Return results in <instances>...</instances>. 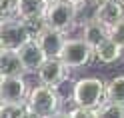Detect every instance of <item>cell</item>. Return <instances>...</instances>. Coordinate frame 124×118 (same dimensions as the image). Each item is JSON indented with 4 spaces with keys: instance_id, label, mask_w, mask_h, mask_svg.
<instances>
[{
    "instance_id": "obj_1",
    "label": "cell",
    "mask_w": 124,
    "mask_h": 118,
    "mask_svg": "<svg viewBox=\"0 0 124 118\" xmlns=\"http://www.w3.org/2000/svg\"><path fill=\"white\" fill-rule=\"evenodd\" d=\"M24 104L28 110V116H54L60 112L62 100L58 88H52V86H46L40 82L28 90Z\"/></svg>"
},
{
    "instance_id": "obj_2",
    "label": "cell",
    "mask_w": 124,
    "mask_h": 118,
    "mask_svg": "<svg viewBox=\"0 0 124 118\" xmlns=\"http://www.w3.org/2000/svg\"><path fill=\"white\" fill-rule=\"evenodd\" d=\"M42 20H44V26L68 34L74 26H78L76 4L68 2V0H50L46 10H44Z\"/></svg>"
},
{
    "instance_id": "obj_3",
    "label": "cell",
    "mask_w": 124,
    "mask_h": 118,
    "mask_svg": "<svg viewBox=\"0 0 124 118\" xmlns=\"http://www.w3.org/2000/svg\"><path fill=\"white\" fill-rule=\"evenodd\" d=\"M72 102L74 106L88 110V114L92 116V110L104 102V82L94 76L76 80L72 88Z\"/></svg>"
},
{
    "instance_id": "obj_4",
    "label": "cell",
    "mask_w": 124,
    "mask_h": 118,
    "mask_svg": "<svg viewBox=\"0 0 124 118\" xmlns=\"http://www.w3.org/2000/svg\"><path fill=\"white\" fill-rule=\"evenodd\" d=\"M58 58L66 68L78 70L82 66L90 64L92 58H94V54H92V48L82 38H64L62 48L58 52Z\"/></svg>"
},
{
    "instance_id": "obj_5",
    "label": "cell",
    "mask_w": 124,
    "mask_h": 118,
    "mask_svg": "<svg viewBox=\"0 0 124 118\" xmlns=\"http://www.w3.org/2000/svg\"><path fill=\"white\" fill-rule=\"evenodd\" d=\"M28 38H32V32H30V28L24 20L8 18V20L0 22V48L16 50Z\"/></svg>"
},
{
    "instance_id": "obj_6",
    "label": "cell",
    "mask_w": 124,
    "mask_h": 118,
    "mask_svg": "<svg viewBox=\"0 0 124 118\" xmlns=\"http://www.w3.org/2000/svg\"><path fill=\"white\" fill-rule=\"evenodd\" d=\"M68 74H70V68H66L64 64H62L58 56L46 58L40 64V68L36 70L38 82H42L46 86H52V88H58V86L68 78Z\"/></svg>"
},
{
    "instance_id": "obj_7",
    "label": "cell",
    "mask_w": 124,
    "mask_h": 118,
    "mask_svg": "<svg viewBox=\"0 0 124 118\" xmlns=\"http://www.w3.org/2000/svg\"><path fill=\"white\" fill-rule=\"evenodd\" d=\"M16 54L22 62V70L24 74H36V70L40 68V64L46 60L44 52L40 50V46L36 44L34 38H28L24 44H20L16 48Z\"/></svg>"
},
{
    "instance_id": "obj_8",
    "label": "cell",
    "mask_w": 124,
    "mask_h": 118,
    "mask_svg": "<svg viewBox=\"0 0 124 118\" xmlns=\"http://www.w3.org/2000/svg\"><path fill=\"white\" fill-rule=\"evenodd\" d=\"M32 38L36 40V44L40 46V50L44 52L46 58H54V56H58V52L62 48V42H64L66 34L64 32H58V30H54V28L42 26L38 32H34Z\"/></svg>"
},
{
    "instance_id": "obj_9",
    "label": "cell",
    "mask_w": 124,
    "mask_h": 118,
    "mask_svg": "<svg viewBox=\"0 0 124 118\" xmlns=\"http://www.w3.org/2000/svg\"><path fill=\"white\" fill-rule=\"evenodd\" d=\"M28 94V84L24 74L4 76L0 84V102H24Z\"/></svg>"
},
{
    "instance_id": "obj_10",
    "label": "cell",
    "mask_w": 124,
    "mask_h": 118,
    "mask_svg": "<svg viewBox=\"0 0 124 118\" xmlns=\"http://www.w3.org/2000/svg\"><path fill=\"white\" fill-rule=\"evenodd\" d=\"M122 16H124V4L120 0H98L96 10H94V18L100 20L106 28H110Z\"/></svg>"
},
{
    "instance_id": "obj_11",
    "label": "cell",
    "mask_w": 124,
    "mask_h": 118,
    "mask_svg": "<svg viewBox=\"0 0 124 118\" xmlns=\"http://www.w3.org/2000/svg\"><path fill=\"white\" fill-rule=\"evenodd\" d=\"M78 26H80V30H82V36H80V38L90 46V48L98 46L102 40L108 38V28H106L100 20H96L94 16L88 18V20H82Z\"/></svg>"
},
{
    "instance_id": "obj_12",
    "label": "cell",
    "mask_w": 124,
    "mask_h": 118,
    "mask_svg": "<svg viewBox=\"0 0 124 118\" xmlns=\"http://www.w3.org/2000/svg\"><path fill=\"white\" fill-rule=\"evenodd\" d=\"M46 6H48V0H18L16 18L24 20L26 24L38 22V20H42Z\"/></svg>"
},
{
    "instance_id": "obj_13",
    "label": "cell",
    "mask_w": 124,
    "mask_h": 118,
    "mask_svg": "<svg viewBox=\"0 0 124 118\" xmlns=\"http://www.w3.org/2000/svg\"><path fill=\"white\" fill-rule=\"evenodd\" d=\"M92 54H94V58L100 62V64H114V62H118L122 58L124 48L118 46L114 40L106 38V40H102L98 46L92 48Z\"/></svg>"
},
{
    "instance_id": "obj_14",
    "label": "cell",
    "mask_w": 124,
    "mask_h": 118,
    "mask_svg": "<svg viewBox=\"0 0 124 118\" xmlns=\"http://www.w3.org/2000/svg\"><path fill=\"white\" fill-rule=\"evenodd\" d=\"M0 74H2V76H18V74H24V70H22V62L18 58L16 50L0 48Z\"/></svg>"
},
{
    "instance_id": "obj_15",
    "label": "cell",
    "mask_w": 124,
    "mask_h": 118,
    "mask_svg": "<svg viewBox=\"0 0 124 118\" xmlns=\"http://www.w3.org/2000/svg\"><path fill=\"white\" fill-rule=\"evenodd\" d=\"M104 100L124 106V76H116L104 84Z\"/></svg>"
},
{
    "instance_id": "obj_16",
    "label": "cell",
    "mask_w": 124,
    "mask_h": 118,
    "mask_svg": "<svg viewBox=\"0 0 124 118\" xmlns=\"http://www.w3.org/2000/svg\"><path fill=\"white\" fill-rule=\"evenodd\" d=\"M0 116H28L24 102H0Z\"/></svg>"
},
{
    "instance_id": "obj_17",
    "label": "cell",
    "mask_w": 124,
    "mask_h": 118,
    "mask_svg": "<svg viewBox=\"0 0 124 118\" xmlns=\"http://www.w3.org/2000/svg\"><path fill=\"white\" fill-rule=\"evenodd\" d=\"M108 38L114 40L118 46H122V48H124V16L108 28Z\"/></svg>"
},
{
    "instance_id": "obj_18",
    "label": "cell",
    "mask_w": 124,
    "mask_h": 118,
    "mask_svg": "<svg viewBox=\"0 0 124 118\" xmlns=\"http://www.w3.org/2000/svg\"><path fill=\"white\" fill-rule=\"evenodd\" d=\"M16 10H18V0H0V18L2 20L16 18Z\"/></svg>"
},
{
    "instance_id": "obj_19",
    "label": "cell",
    "mask_w": 124,
    "mask_h": 118,
    "mask_svg": "<svg viewBox=\"0 0 124 118\" xmlns=\"http://www.w3.org/2000/svg\"><path fill=\"white\" fill-rule=\"evenodd\" d=\"M68 2H74V4H82V2H86V0H68Z\"/></svg>"
},
{
    "instance_id": "obj_20",
    "label": "cell",
    "mask_w": 124,
    "mask_h": 118,
    "mask_svg": "<svg viewBox=\"0 0 124 118\" xmlns=\"http://www.w3.org/2000/svg\"><path fill=\"white\" fill-rule=\"evenodd\" d=\"M2 78H4V76H2V74H0V84H2Z\"/></svg>"
},
{
    "instance_id": "obj_21",
    "label": "cell",
    "mask_w": 124,
    "mask_h": 118,
    "mask_svg": "<svg viewBox=\"0 0 124 118\" xmlns=\"http://www.w3.org/2000/svg\"><path fill=\"white\" fill-rule=\"evenodd\" d=\"M120 2H122V4H124V0H120Z\"/></svg>"
},
{
    "instance_id": "obj_22",
    "label": "cell",
    "mask_w": 124,
    "mask_h": 118,
    "mask_svg": "<svg viewBox=\"0 0 124 118\" xmlns=\"http://www.w3.org/2000/svg\"><path fill=\"white\" fill-rule=\"evenodd\" d=\"M0 22H2V18H0Z\"/></svg>"
},
{
    "instance_id": "obj_23",
    "label": "cell",
    "mask_w": 124,
    "mask_h": 118,
    "mask_svg": "<svg viewBox=\"0 0 124 118\" xmlns=\"http://www.w3.org/2000/svg\"><path fill=\"white\" fill-rule=\"evenodd\" d=\"M48 2H50V0H48Z\"/></svg>"
}]
</instances>
